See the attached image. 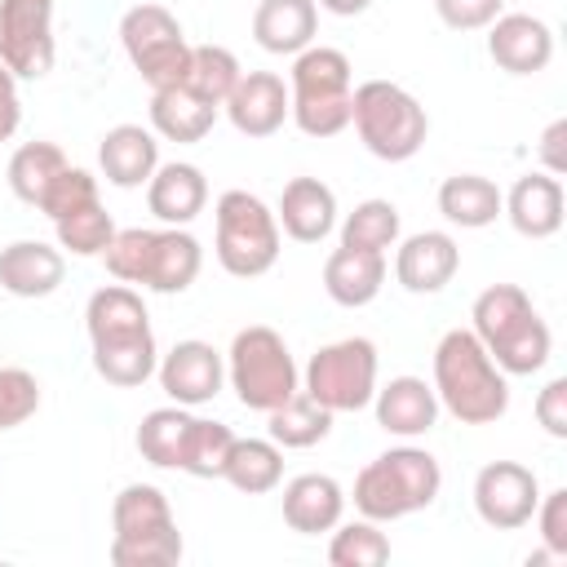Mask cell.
<instances>
[{
  "label": "cell",
  "instance_id": "e0dca14e",
  "mask_svg": "<svg viewBox=\"0 0 567 567\" xmlns=\"http://www.w3.org/2000/svg\"><path fill=\"white\" fill-rule=\"evenodd\" d=\"M226 115L244 137H270L288 120V89L275 71H248L226 97Z\"/></svg>",
  "mask_w": 567,
  "mask_h": 567
},
{
  "label": "cell",
  "instance_id": "d6986e66",
  "mask_svg": "<svg viewBox=\"0 0 567 567\" xmlns=\"http://www.w3.org/2000/svg\"><path fill=\"white\" fill-rule=\"evenodd\" d=\"M501 213H509L514 230L527 239H549L563 226V182L554 173H527L501 195Z\"/></svg>",
  "mask_w": 567,
  "mask_h": 567
},
{
  "label": "cell",
  "instance_id": "f35d334b",
  "mask_svg": "<svg viewBox=\"0 0 567 567\" xmlns=\"http://www.w3.org/2000/svg\"><path fill=\"white\" fill-rule=\"evenodd\" d=\"M84 204H97V177L66 164V168L53 177V186L44 190V199H40L35 208L58 221V217H66V213H75V208H84Z\"/></svg>",
  "mask_w": 567,
  "mask_h": 567
},
{
  "label": "cell",
  "instance_id": "d6a6232c",
  "mask_svg": "<svg viewBox=\"0 0 567 567\" xmlns=\"http://www.w3.org/2000/svg\"><path fill=\"white\" fill-rule=\"evenodd\" d=\"M270 416V439L284 447H315L319 439H328L332 430V412L323 403H315L306 390L288 394L279 408L266 412Z\"/></svg>",
  "mask_w": 567,
  "mask_h": 567
},
{
  "label": "cell",
  "instance_id": "ee69618b",
  "mask_svg": "<svg viewBox=\"0 0 567 567\" xmlns=\"http://www.w3.org/2000/svg\"><path fill=\"white\" fill-rule=\"evenodd\" d=\"M13 71L0 62V142H9L13 137V128H18V120H22V102H18V93H13Z\"/></svg>",
  "mask_w": 567,
  "mask_h": 567
},
{
  "label": "cell",
  "instance_id": "7c38bea8",
  "mask_svg": "<svg viewBox=\"0 0 567 567\" xmlns=\"http://www.w3.org/2000/svg\"><path fill=\"white\" fill-rule=\"evenodd\" d=\"M120 40H124L128 62L151 89H168L182 80L190 44L182 40V22L164 4H133L120 18Z\"/></svg>",
  "mask_w": 567,
  "mask_h": 567
},
{
  "label": "cell",
  "instance_id": "e575fe53",
  "mask_svg": "<svg viewBox=\"0 0 567 567\" xmlns=\"http://www.w3.org/2000/svg\"><path fill=\"white\" fill-rule=\"evenodd\" d=\"M399 239V208L390 199H363L354 204V213L341 221V244L346 248H368V252H385Z\"/></svg>",
  "mask_w": 567,
  "mask_h": 567
},
{
  "label": "cell",
  "instance_id": "bcb514c9",
  "mask_svg": "<svg viewBox=\"0 0 567 567\" xmlns=\"http://www.w3.org/2000/svg\"><path fill=\"white\" fill-rule=\"evenodd\" d=\"M328 13H337V18H354V13H363L372 0H319Z\"/></svg>",
  "mask_w": 567,
  "mask_h": 567
},
{
  "label": "cell",
  "instance_id": "836d02e7",
  "mask_svg": "<svg viewBox=\"0 0 567 567\" xmlns=\"http://www.w3.org/2000/svg\"><path fill=\"white\" fill-rule=\"evenodd\" d=\"M62 168H66V155L53 142H22L13 151V159H9V186H13L18 199L40 204Z\"/></svg>",
  "mask_w": 567,
  "mask_h": 567
},
{
  "label": "cell",
  "instance_id": "5b68a950",
  "mask_svg": "<svg viewBox=\"0 0 567 567\" xmlns=\"http://www.w3.org/2000/svg\"><path fill=\"white\" fill-rule=\"evenodd\" d=\"M443 487V470L421 447H390L377 461H368L354 478V505L372 523H390L403 514H416L434 505Z\"/></svg>",
  "mask_w": 567,
  "mask_h": 567
},
{
  "label": "cell",
  "instance_id": "d590c367",
  "mask_svg": "<svg viewBox=\"0 0 567 567\" xmlns=\"http://www.w3.org/2000/svg\"><path fill=\"white\" fill-rule=\"evenodd\" d=\"M53 226H58V244H62V248H71L75 257H102V252H106V244L115 239L111 213H106L102 204H84V208H75V213H66V217H58Z\"/></svg>",
  "mask_w": 567,
  "mask_h": 567
},
{
  "label": "cell",
  "instance_id": "5bb4252c",
  "mask_svg": "<svg viewBox=\"0 0 567 567\" xmlns=\"http://www.w3.org/2000/svg\"><path fill=\"white\" fill-rule=\"evenodd\" d=\"M536 501H540L536 474L518 461H492L474 478V509L496 532H514V527L532 523Z\"/></svg>",
  "mask_w": 567,
  "mask_h": 567
},
{
  "label": "cell",
  "instance_id": "52a82bcc",
  "mask_svg": "<svg viewBox=\"0 0 567 567\" xmlns=\"http://www.w3.org/2000/svg\"><path fill=\"white\" fill-rule=\"evenodd\" d=\"M350 58L341 49L310 44L292 62V89H288V115L310 137H337L350 128Z\"/></svg>",
  "mask_w": 567,
  "mask_h": 567
},
{
  "label": "cell",
  "instance_id": "8fae6325",
  "mask_svg": "<svg viewBox=\"0 0 567 567\" xmlns=\"http://www.w3.org/2000/svg\"><path fill=\"white\" fill-rule=\"evenodd\" d=\"M306 394L328 412H359L377 394V346L368 337H346L310 354Z\"/></svg>",
  "mask_w": 567,
  "mask_h": 567
},
{
  "label": "cell",
  "instance_id": "1f68e13d",
  "mask_svg": "<svg viewBox=\"0 0 567 567\" xmlns=\"http://www.w3.org/2000/svg\"><path fill=\"white\" fill-rule=\"evenodd\" d=\"M221 478L235 483V487L248 492V496H261V492L279 487V478H284V456H279V447L266 443V439H235Z\"/></svg>",
  "mask_w": 567,
  "mask_h": 567
},
{
  "label": "cell",
  "instance_id": "f6af8a7d",
  "mask_svg": "<svg viewBox=\"0 0 567 567\" xmlns=\"http://www.w3.org/2000/svg\"><path fill=\"white\" fill-rule=\"evenodd\" d=\"M563 137H567V120H554V124L545 128V137H540V155H545V164H549L554 177L567 168V159H563Z\"/></svg>",
  "mask_w": 567,
  "mask_h": 567
},
{
  "label": "cell",
  "instance_id": "7402d4cb",
  "mask_svg": "<svg viewBox=\"0 0 567 567\" xmlns=\"http://www.w3.org/2000/svg\"><path fill=\"white\" fill-rule=\"evenodd\" d=\"M66 275V261L44 239H18L0 248V288L13 297H49Z\"/></svg>",
  "mask_w": 567,
  "mask_h": 567
},
{
  "label": "cell",
  "instance_id": "7a4b0ae2",
  "mask_svg": "<svg viewBox=\"0 0 567 567\" xmlns=\"http://www.w3.org/2000/svg\"><path fill=\"white\" fill-rule=\"evenodd\" d=\"M434 394L461 425H492L509 408L505 372L470 328H452L434 346Z\"/></svg>",
  "mask_w": 567,
  "mask_h": 567
},
{
  "label": "cell",
  "instance_id": "2e32d148",
  "mask_svg": "<svg viewBox=\"0 0 567 567\" xmlns=\"http://www.w3.org/2000/svg\"><path fill=\"white\" fill-rule=\"evenodd\" d=\"M487 53L501 71L509 75H532V71H545L549 58H554V31L532 18V13H501L487 22Z\"/></svg>",
  "mask_w": 567,
  "mask_h": 567
},
{
  "label": "cell",
  "instance_id": "44dd1931",
  "mask_svg": "<svg viewBox=\"0 0 567 567\" xmlns=\"http://www.w3.org/2000/svg\"><path fill=\"white\" fill-rule=\"evenodd\" d=\"M341 509H346V492L328 474H297L284 487V523L301 536L332 532L341 523Z\"/></svg>",
  "mask_w": 567,
  "mask_h": 567
},
{
  "label": "cell",
  "instance_id": "b9f144b4",
  "mask_svg": "<svg viewBox=\"0 0 567 567\" xmlns=\"http://www.w3.org/2000/svg\"><path fill=\"white\" fill-rule=\"evenodd\" d=\"M434 9L452 31H478L492 18H501L505 0H434Z\"/></svg>",
  "mask_w": 567,
  "mask_h": 567
},
{
  "label": "cell",
  "instance_id": "60d3db41",
  "mask_svg": "<svg viewBox=\"0 0 567 567\" xmlns=\"http://www.w3.org/2000/svg\"><path fill=\"white\" fill-rule=\"evenodd\" d=\"M532 518L540 523V540H545V554H549V558H567V492L558 487V492L540 496Z\"/></svg>",
  "mask_w": 567,
  "mask_h": 567
},
{
  "label": "cell",
  "instance_id": "8d00e7d4",
  "mask_svg": "<svg viewBox=\"0 0 567 567\" xmlns=\"http://www.w3.org/2000/svg\"><path fill=\"white\" fill-rule=\"evenodd\" d=\"M390 558V540L385 532H377V523H346L332 545H328V563L332 567H381Z\"/></svg>",
  "mask_w": 567,
  "mask_h": 567
},
{
  "label": "cell",
  "instance_id": "ab89813d",
  "mask_svg": "<svg viewBox=\"0 0 567 567\" xmlns=\"http://www.w3.org/2000/svg\"><path fill=\"white\" fill-rule=\"evenodd\" d=\"M40 408V381L27 368H0V430L31 421Z\"/></svg>",
  "mask_w": 567,
  "mask_h": 567
},
{
  "label": "cell",
  "instance_id": "ac0fdd59",
  "mask_svg": "<svg viewBox=\"0 0 567 567\" xmlns=\"http://www.w3.org/2000/svg\"><path fill=\"white\" fill-rule=\"evenodd\" d=\"M456 270H461V248L443 230H421V235H408L399 244L394 275L408 292H439L452 284Z\"/></svg>",
  "mask_w": 567,
  "mask_h": 567
},
{
  "label": "cell",
  "instance_id": "603a6c76",
  "mask_svg": "<svg viewBox=\"0 0 567 567\" xmlns=\"http://www.w3.org/2000/svg\"><path fill=\"white\" fill-rule=\"evenodd\" d=\"M297 244H319L337 226V195L319 177H292L279 195V217H275Z\"/></svg>",
  "mask_w": 567,
  "mask_h": 567
},
{
  "label": "cell",
  "instance_id": "83f0119b",
  "mask_svg": "<svg viewBox=\"0 0 567 567\" xmlns=\"http://www.w3.org/2000/svg\"><path fill=\"white\" fill-rule=\"evenodd\" d=\"M439 213L465 230L492 226L501 217V186L478 173H456L439 186Z\"/></svg>",
  "mask_w": 567,
  "mask_h": 567
},
{
  "label": "cell",
  "instance_id": "4316f807",
  "mask_svg": "<svg viewBox=\"0 0 567 567\" xmlns=\"http://www.w3.org/2000/svg\"><path fill=\"white\" fill-rule=\"evenodd\" d=\"M385 284V252L368 248H337L323 261V288L337 306H368Z\"/></svg>",
  "mask_w": 567,
  "mask_h": 567
},
{
  "label": "cell",
  "instance_id": "277c9868",
  "mask_svg": "<svg viewBox=\"0 0 567 567\" xmlns=\"http://www.w3.org/2000/svg\"><path fill=\"white\" fill-rule=\"evenodd\" d=\"M106 270L120 284H142L151 292H186L204 266V248L195 235L186 230H115V239L106 244Z\"/></svg>",
  "mask_w": 567,
  "mask_h": 567
},
{
  "label": "cell",
  "instance_id": "3957f363",
  "mask_svg": "<svg viewBox=\"0 0 567 567\" xmlns=\"http://www.w3.org/2000/svg\"><path fill=\"white\" fill-rule=\"evenodd\" d=\"M474 337L483 341V350L492 354V363L501 372L527 377L536 368H545L549 359V328L545 319L532 310V297L518 284H492L474 297Z\"/></svg>",
  "mask_w": 567,
  "mask_h": 567
},
{
  "label": "cell",
  "instance_id": "30bf717a",
  "mask_svg": "<svg viewBox=\"0 0 567 567\" xmlns=\"http://www.w3.org/2000/svg\"><path fill=\"white\" fill-rule=\"evenodd\" d=\"M226 372H230V385H235L239 403L252 408V412H270L288 394H297V363H292L284 337L266 323H252V328L235 332Z\"/></svg>",
  "mask_w": 567,
  "mask_h": 567
},
{
  "label": "cell",
  "instance_id": "cb8c5ba5",
  "mask_svg": "<svg viewBox=\"0 0 567 567\" xmlns=\"http://www.w3.org/2000/svg\"><path fill=\"white\" fill-rule=\"evenodd\" d=\"M97 164H102L106 182H115L124 190L142 186L159 168V142L142 124H115V128H106V137L97 146Z\"/></svg>",
  "mask_w": 567,
  "mask_h": 567
},
{
  "label": "cell",
  "instance_id": "9c48e42d",
  "mask_svg": "<svg viewBox=\"0 0 567 567\" xmlns=\"http://www.w3.org/2000/svg\"><path fill=\"white\" fill-rule=\"evenodd\" d=\"M217 261L235 279H257L279 261V221L257 195L226 190L217 199Z\"/></svg>",
  "mask_w": 567,
  "mask_h": 567
},
{
  "label": "cell",
  "instance_id": "6da1fadb",
  "mask_svg": "<svg viewBox=\"0 0 567 567\" xmlns=\"http://www.w3.org/2000/svg\"><path fill=\"white\" fill-rule=\"evenodd\" d=\"M89 341H93V368L111 385H142L155 372V337L151 315L142 297L128 284H106L84 306Z\"/></svg>",
  "mask_w": 567,
  "mask_h": 567
},
{
  "label": "cell",
  "instance_id": "d4e9b609",
  "mask_svg": "<svg viewBox=\"0 0 567 567\" xmlns=\"http://www.w3.org/2000/svg\"><path fill=\"white\" fill-rule=\"evenodd\" d=\"M146 204H151V213H155L159 221L186 226V221H195V217L204 213V204H208V182H204V173H199L195 164H164V168H155L151 182H146Z\"/></svg>",
  "mask_w": 567,
  "mask_h": 567
},
{
  "label": "cell",
  "instance_id": "f1b7e54d",
  "mask_svg": "<svg viewBox=\"0 0 567 567\" xmlns=\"http://www.w3.org/2000/svg\"><path fill=\"white\" fill-rule=\"evenodd\" d=\"M217 120V106L199 102L195 93H186L182 84H168V89H155L151 97V124L159 137L168 142H199Z\"/></svg>",
  "mask_w": 567,
  "mask_h": 567
},
{
  "label": "cell",
  "instance_id": "f546056e",
  "mask_svg": "<svg viewBox=\"0 0 567 567\" xmlns=\"http://www.w3.org/2000/svg\"><path fill=\"white\" fill-rule=\"evenodd\" d=\"M190 425H195V416L182 412V403L177 408H155L137 425V452L159 470H182L186 447H190Z\"/></svg>",
  "mask_w": 567,
  "mask_h": 567
},
{
  "label": "cell",
  "instance_id": "4fadbf2b",
  "mask_svg": "<svg viewBox=\"0 0 567 567\" xmlns=\"http://www.w3.org/2000/svg\"><path fill=\"white\" fill-rule=\"evenodd\" d=\"M0 62L40 80L53 66V0H0Z\"/></svg>",
  "mask_w": 567,
  "mask_h": 567
},
{
  "label": "cell",
  "instance_id": "ffe728a7",
  "mask_svg": "<svg viewBox=\"0 0 567 567\" xmlns=\"http://www.w3.org/2000/svg\"><path fill=\"white\" fill-rule=\"evenodd\" d=\"M372 399H377V425L399 434V439L430 434L434 421H439V394L421 377H394Z\"/></svg>",
  "mask_w": 567,
  "mask_h": 567
},
{
  "label": "cell",
  "instance_id": "7bdbcfd3",
  "mask_svg": "<svg viewBox=\"0 0 567 567\" xmlns=\"http://www.w3.org/2000/svg\"><path fill=\"white\" fill-rule=\"evenodd\" d=\"M536 421L545 425V434L567 439V377H554V381L536 394Z\"/></svg>",
  "mask_w": 567,
  "mask_h": 567
},
{
  "label": "cell",
  "instance_id": "ba28073f",
  "mask_svg": "<svg viewBox=\"0 0 567 567\" xmlns=\"http://www.w3.org/2000/svg\"><path fill=\"white\" fill-rule=\"evenodd\" d=\"M350 124L359 128V142L377 159H390V164L412 159L430 133L425 106L390 80H363L350 93Z\"/></svg>",
  "mask_w": 567,
  "mask_h": 567
},
{
  "label": "cell",
  "instance_id": "4dcf8cb0",
  "mask_svg": "<svg viewBox=\"0 0 567 567\" xmlns=\"http://www.w3.org/2000/svg\"><path fill=\"white\" fill-rule=\"evenodd\" d=\"M239 62H235V53L230 49H221V44H195L190 53H186V71H182V89L186 93H195L199 102H208V106H226V97H230V89L239 84Z\"/></svg>",
  "mask_w": 567,
  "mask_h": 567
},
{
  "label": "cell",
  "instance_id": "8992f818",
  "mask_svg": "<svg viewBox=\"0 0 567 567\" xmlns=\"http://www.w3.org/2000/svg\"><path fill=\"white\" fill-rule=\"evenodd\" d=\"M111 563L115 567H173L182 558V532L173 523L168 496L155 483L120 487L111 505Z\"/></svg>",
  "mask_w": 567,
  "mask_h": 567
},
{
  "label": "cell",
  "instance_id": "74e56055",
  "mask_svg": "<svg viewBox=\"0 0 567 567\" xmlns=\"http://www.w3.org/2000/svg\"><path fill=\"white\" fill-rule=\"evenodd\" d=\"M230 443H235V434H230V425H221V421H199L195 416V425H190V447H186V474H195V478H221V470H226V456H230Z\"/></svg>",
  "mask_w": 567,
  "mask_h": 567
},
{
  "label": "cell",
  "instance_id": "9a60e30c",
  "mask_svg": "<svg viewBox=\"0 0 567 567\" xmlns=\"http://www.w3.org/2000/svg\"><path fill=\"white\" fill-rule=\"evenodd\" d=\"M155 372H159V385H164V394L173 399V403H182V408H195V403H208L217 390H221V377H226V368H221V354L208 346V341H177L168 354H164V363H155Z\"/></svg>",
  "mask_w": 567,
  "mask_h": 567
},
{
  "label": "cell",
  "instance_id": "484cf974",
  "mask_svg": "<svg viewBox=\"0 0 567 567\" xmlns=\"http://www.w3.org/2000/svg\"><path fill=\"white\" fill-rule=\"evenodd\" d=\"M319 27L315 0H261L252 13V35L266 53H301L310 49Z\"/></svg>",
  "mask_w": 567,
  "mask_h": 567
}]
</instances>
